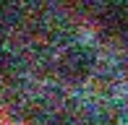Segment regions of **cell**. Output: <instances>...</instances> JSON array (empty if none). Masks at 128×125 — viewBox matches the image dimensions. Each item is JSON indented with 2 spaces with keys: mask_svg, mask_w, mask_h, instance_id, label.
Returning <instances> with one entry per match:
<instances>
[{
  "mask_svg": "<svg viewBox=\"0 0 128 125\" xmlns=\"http://www.w3.org/2000/svg\"><path fill=\"white\" fill-rule=\"evenodd\" d=\"M94 68H97L94 50L89 44H81V42L66 44L55 58V73L68 86H84L94 76Z\"/></svg>",
  "mask_w": 128,
  "mask_h": 125,
  "instance_id": "cell-1",
  "label": "cell"
},
{
  "mask_svg": "<svg viewBox=\"0 0 128 125\" xmlns=\"http://www.w3.org/2000/svg\"><path fill=\"white\" fill-rule=\"evenodd\" d=\"M18 73H21L18 58L13 52H8V50H0V89H8L18 78Z\"/></svg>",
  "mask_w": 128,
  "mask_h": 125,
  "instance_id": "cell-3",
  "label": "cell"
},
{
  "mask_svg": "<svg viewBox=\"0 0 128 125\" xmlns=\"http://www.w3.org/2000/svg\"><path fill=\"white\" fill-rule=\"evenodd\" d=\"M10 21H13V8H10L8 3H0V29L8 26Z\"/></svg>",
  "mask_w": 128,
  "mask_h": 125,
  "instance_id": "cell-4",
  "label": "cell"
},
{
  "mask_svg": "<svg viewBox=\"0 0 128 125\" xmlns=\"http://www.w3.org/2000/svg\"><path fill=\"white\" fill-rule=\"evenodd\" d=\"M100 29L110 37L128 34V8L126 5H110L100 13Z\"/></svg>",
  "mask_w": 128,
  "mask_h": 125,
  "instance_id": "cell-2",
  "label": "cell"
},
{
  "mask_svg": "<svg viewBox=\"0 0 128 125\" xmlns=\"http://www.w3.org/2000/svg\"><path fill=\"white\" fill-rule=\"evenodd\" d=\"M81 125H104L102 120H86V123H81Z\"/></svg>",
  "mask_w": 128,
  "mask_h": 125,
  "instance_id": "cell-5",
  "label": "cell"
}]
</instances>
